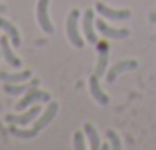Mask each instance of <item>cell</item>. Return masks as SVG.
<instances>
[{
    "label": "cell",
    "instance_id": "obj_1",
    "mask_svg": "<svg viewBox=\"0 0 156 150\" xmlns=\"http://www.w3.org/2000/svg\"><path fill=\"white\" fill-rule=\"evenodd\" d=\"M65 28H67V40L71 42L73 47H83V36L79 32V10L73 8L67 16V22H65Z\"/></svg>",
    "mask_w": 156,
    "mask_h": 150
},
{
    "label": "cell",
    "instance_id": "obj_2",
    "mask_svg": "<svg viewBox=\"0 0 156 150\" xmlns=\"http://www.w3.org/2000/svg\"><path fill=\"white\" fill-rule=\"evenodd\" d=\"M50 103V93L46 91H40L38 87H30L26 93H24V97L18 101V105H16V111H24V109L32 107V105L36 103Z\"/></svg>",
    "mask_w": 156,
    "mask_h": 150
},
{
    "label": "cell",
    "instance_id": "obj_3",
    "mask_svg": "<svg viewBox=\"0 0 156 150\" xmlns=\"http://www.w3.org/2000/svg\"><path fill=\"white\" fill-rule=\"evenodd\" d=\"M42 113V109L36 107V105H32V107H28L24 113H16V115H6V123L10 124H20V127H24V124H30L32 120L36 119V117Z\"/></svg>",
    "mask_w": 156,
    "mask_h": 150
},
{
    "label": "cell",
    "instance_id": "obj_4",
    "mask_svg": "<svg viewBox=\"0 0 156 150\" xmlns=\"http://www.w3.org/2000/svg\"><path fill=\"white\" fill-rule=\"evenodd\" d=\"M81 28H83V36L89 44H97V34H95V12L91 8L83 12V18H81Z\"/></svg>",
    "mask_w": 156,
    "mask_h": 150
},
{
    "label": "cell",
    "instance_id": "obj_5",
    "mask_svg": "<svg viewBox=\"0 0 156 150\" xmlns=\"http://www.w3.org/2000/svg\"><path fill=\"white\" fill-rule=\"evenodd\" d=\"M109 44L107 42H97V65H95V75L97 77H103L109 69Z\"/></svg>",
    "mask_w": 156,
    "mask_h": 150
},
{
    "label": "cell",
    "instance_id": "obj_6",
    "mask_svg": "<svg viewBox=\"0 0 156 150\" xmlns=\"http://www.w3.org/2000/svg\"><path fill=\"white\" fill-rule=\"evenodd\" d=\"M95 26L105 38H111V40H125L130 36V32L126 28H113L105 22V20H95Z\"/></svg>",
    "mask_w": 156,
    "mask_h": 150
},
{
    "label": "cell",
    "instance_id": "obj_7",
    "mask_svg": "<svg viewBox=\"0 0 156 150\" xmlns=\"http://www.w3.org/2000/svg\"><path fill=\"white\" fill-rule=\"evenodd\" d=\"M48 8H50V0H38V6H36V14H38V24L46 34H53V24L48 14Z\"/></svg>",
    "mask_w": 156,
    "mask_h": 150
},
{
    "label": "cell",
    "instance_id": "obj_8",
    "mask_svg": "<svg viewBox=\"0 0 156 150\" xmlns=\"http://www.w3.org/2000/svg\"><path fill=\"white\" fill-rule=\"evenodd\" d=\"M138 67V61L136 59H125V61H117L115 65H111L109 69H107V81L109 83H113L115 79H117L121 73H125V71H133Z\"/></svg>",
    "mask_w": 156,
    "mask_h": 150
},
{
    "label": "cell",
    "instance_id": "obj_9",
    "mask_svg": "<svg viewBox=\"0 0 156 150\" xmlns=\"http://www.w3.org/2000/svg\"><path fill=\"white\" fill-rule=\"evenodd\" d=\"M0 51H2L4 61H6L10 67H20V65H22V59H20L18 55H14L12 46H10V38H8L6 34L0 36Z\"/></svg>",
    "mask_w": 156,
    "mask_h": 150
},
{
    "label": "cell",
    "instance_id": "obj_10",
    "mask_svg": "<svg viewBox=\"0 0 156 150\" xmlns=\"http://www.w3.org/2000/svg\"><path fill=\"white\" fill-rule=\"evenodd\" d=\"M57 111H59V105L57 103H53V101H50L48 103V107L42 111V115H40V119L36 120V124H34V128H38V131H42V128H46L48 124L51 123L53 119L57 117Z\"/></svg>",
    "mask_w": 156,
    "mask_h": 150
},
{
    "label": "cell",
    "instance_id": "obj_11",
    "mask_svg": "<svg viewBox=\"0 0 156 150\" xmlns=\"http://www.w3.org/2000/svg\"><path fill=\"white\" fill-rule=\"evenodd\" d=\"M97 12H99L103 18H107V20H117V22H122V20H129L130 18V10H115V8H109L103 2L97 4Z\"/></svg>",
    "mask_w": 156,
    "mask_h": 150
},
{
    "label": "cell",
    "instance_id": "obj_12",
    "mask_svg": "<svg viewBox=\"0 0 156 150\" xmlns=\"http://www.w3.org/2000/svg\"><path fill=\"white\" fill-rule=\"evenodd\" d=\"M89 91H91L93 99H95L99 105H109V95L103 93V89H101V85H99V77L95 73H93V77L89 79Z\"/></svg>",
    "mask_w": 156,
    "mask_h": 150
},
{
    "label": "cell",
    "instance_id": "obj_13",
    "mask_svg": "<svg viewBox=\"0 0 156 150\" xmlns=\"http://www.w3.org/2000/svg\"><path fill=\"white\" fill-rule=\"evenodd\" d=\"M0 30L4 32V34L10 38V42H12V46H16V47H20L22 46V40H20V32L16 30V26L12 22H8V20H4V18H0Z\"/></svg>",
    "mask_w": 156,
    "mask_h": 150
},
{
    "label": "cell",
    "instance_id": "obj_14",
    "mask_svg": "<svg viewBox=\"0 0 156 150\" xmlns=\"http://www.w3.org/2000/svg\"><path fill=\"white\" fill-rule=\"evenodd\" d=\"M40 81L32 79V83H4V93L8 95H24L30 87H38Z\"/></svg>",
    "mask_w": 156,
    "mask_h": 150
},
{
    "label": "cell",
    "instance_id": "obj_15",
    "mask_svg": "<svg viewBox=\"0 0 156 150\" xmlns=\"http://www.w3.org/2000/svg\"><path fill=\"white\" fill-rule=\"evenodd\" d=\"M38 128H22L20 124H10V134L12 136H16V138H20V140H32V138H36L38 136Z\"/></svg>",
    "mask_w": 156,
    "mask_h": 150
},
{
    "label": "cell",
    "instance_id": "obj_16",
    "mask_svg": "<svg viewBox=\"0 0 156 150\" xmlns=\"http://www.w3.org/2000/svg\"><path fill=\"white\" fill-rule=\"evenodd\" d=\"M32 77V71H20V73H6V71H0V81L4 83H24Z\"/></svg>",
    "mask_w": 156,
    "mask_h": 150
},
{
    "label": "cell",
    "instance_id": "obj_17",
    "mask_svg": "<svg viewBox=\"0 0 156 150\" xmlns=\"http://www.w3.org/2000/svg\"><path fill=\"white\" fill-rule=\"evenodd\" d=\"M85 136H87V140H89V148H93V150H97V148H101V142H99V134H97V131H95V127H93L91 123H85Z\"/></svg>",
    "mask_w": 156,
    "mask_h": 150
},
{
    "label": "cell",
    "instance_id": "obj_18",
    "mask_svg": "<svg viewBox=\"0 0 156 150\" xmlns=\"http://www.w3.org/2000/svg\"><path fill=\"white\" fill-rule=\"evenodd\" d=\"M85 138H87V136H85V131L83 132L75 131V132H73V148H75V150H85L89 146V144L85 142Z\"/></svg>",
    "mask_w": 156,
    "mask_h": 150
},
{
    "label": "cell",
    "instance_id": "obj_19",
    "mask_svg": "<svg viewBox=\"0 0 156 150\" xmlns=\"http://www.w3.org/2000/svg\"><path fill=\"white\" fill-rule=\"evenodd\" d=\"M107 138H109V142H111V148L113 150H121L122 148V142H121V138H119V134L115 131H107Z\"/></svg>",
    "mask_w": 156,
    "mask_h": 150
},
{
    "label": "cell",
    "instance_id": "obj_20",
    "mask_svg": "<svg viewBox=\"0 0 156 150\" xmlns=\"http://www.w3.org/2000/svg\"><path fill=\"white\" fill-rule=\"evenodd\" d=\"M150 22H156V10L152 12V14H150Z\"/></svg>",
    "mask_w": 156,
    "mask_h": 150
},
{
    "label": "cell",
    "instance_id": "obj_21",
    "mask_svg": "<svg viewBox=\"0 0 156 150\" xmlns=\"http://www.w3.org/2000/svg\"><path fill=\"white\" fill-rule=\"evenodd\" d=\"M0 12H4V6H2V4H0Z\"/></svg>",
    "mask_w": 156,
    "mask_h": 150
},
{
    "label": "cell",
    "instance_id": "obj_22",
    "mask_svg": "<svg viewBox=\"0 0 156 150\" xmlns=\"http://www.w3.org/2000/svg\"><path fill=\"white\" fill-rule=\"evenodd\" d=\"M154 38H156V34H154Z\"/></svg>",
    "mask_w": 156,
    "mask_h": 150
},
{
    "label": "cell",
    "instance_id": "obj_23",
    "mask_svg": "<svg viewBox=\"0 0 156 150\" xmlns=\"http://www.w3.org/2000/svg\"><path fill=\"white\" fill-rule=\"evenodd\" d=\"M0 55H2V54H0Z\"/></svg>",
    "mask_w": 156,
    "mask_h": 150
}]
</instances>
